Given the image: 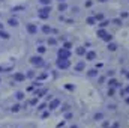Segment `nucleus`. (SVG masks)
<instances>
[{
  "mask_svg": "<svg viewBox=\"0 0 129 128\" xmlns=\"http://www.w3.org/2000/svg\"><path fill=\"white\" fill-rule=\"evenodd\" d=\"M50 12H51V5H45V6H42L41 9H38V18L47 20V18L50 17Z\"/></svg>",
  "mask_w": 129,
  "mask_h": 128,
  "instance_id": "1",
  "label": "nucleus"
},
{
  "mask_svg": "<svg viewBox=\"0 0 129 128\" xmlns=\"http://www.w3.org/2000/svg\"><path fill=\"white\" fill-rule=\"evenodd\" d=\"M56 66H57L59 69H68V68L71 66V60H69L68 57H59L57 62H56Z\"/></svg>",
  "mask_w": 129,
  "mask_h": 128,
  "instance_id": "2",
  "label": "nucleus"
},
{
  "mask_svg": "<svg viewBox=\"0 0 129 128\" xmlns=\"http://www.w3.org/2000/svg\"><path fill=\"white\" fill-rule=\"evenodd\" d=\"M30 63H32L33 66L42 68V66H45V60L42 59V56H32V57H30Z\"/></svg>",
  "mask_w": 129,
  "mask_h": 128,
  "instance_id": "3",
  "label": "nucleus"
},
{
  "mask_svg": "<svg viewBox=\"0 0 129 128\" xmlns=\"http://www.w3.org/2000/svg\"><path fill=\"white\" fill-rule=\"evenodd\" d=\"M57 56L59 57H71V50H68V48H64V47H62V48H59V51H57Z\"/></svg>",
  "mask_w": 129,
  "mask_h": 128,
  "instance_id": "4",
  "label": "nucleus"
},
{
  "mask_svg": "<svg viewBox=\"0 0 129 128\" xmlns=\"http://www.w3.org/2000/svg\"><path fill=\"white\" fill-rule=\"evenodd\" d=\"M60 104H62V102H60V99H59V98L51 99V101H50V107H48V109H50V112H51V110H56L57 107H60Z\"/></svg>",
  "mask_w": 129,
  "mask_h": 128,
  "instance_id": "5",
  "label": "nucleus"
},
{
  "mask_svg": "<svg viewBox=\"0 0 129 128\" xmlns=\"http://www.w3.org/2000/svg\"><path fill=\"white\" fill-rule=\"evenodd\" d=\"M26 74H23V72H15L14 74V81H17V83H20V81H26Z\"/></svg>",
  "mask_w": 129,
  "mask_h": 128,
  "instance_id": "6",
  "label": "nucleus"
},
{
  "mask_svg": "<svg viewBox=\"0 0 129 128\" xmlns=\"http://www.w3.org/2000/svg\"><path fill=\"white\" fill-rule=\"evenodd\" d=\"M26 29H27V32L30 33V35H36V33H38V26L33 24V23H29Z\"/></svg>",
  "mask_w": 129,
  "mask_h": 128,
  "instance_id": "7",
  "label": "nucleus"
},
{
  "mask_svg": "<svg viewBox=\"0 0 129 128\" xmlns=\"http://www.w3.org/2000/svg\"><path fill=\"white\" fill-rule=\"evenodd\" d=\"M96 59V51H93V50H89L87 53H86V60H95Z\"/></svg>",
  "mask_w": 129,
  "mask_h": 128,
  "instance_id": "8",
  "label": "nucleus"
},
{
  "mask_svg": "<svg viewBox=\"0 0 129 128\" xmlns=\"http://www.w3.org/2000/svg\"><path fill=\"white\" fill-rule=\"evenodd\" d=\"M98 75H99V71H98V68H92V69H89V71H87V77H90V78L98 77Z\"/></svg>",
  "mask_w": 129,
  "mask_h": 128,
  "instance_id": "9",
  "label": "nucleus"
},
{
  "mask_svg": "<svg viewBox=\"0 0 129 128\" xmlns=\"http://www.w3.org/2000/svg\"><path fill=\"white\" fill-rule=\"evenodd\" d=\"M75 53H77L78 56H86V53H87V50H86V45H83V47H78V48L75 50Z\"/></svg>",
  "mask_w": 129,
  "mask_h": 128,
  "instance_id": "10",
  "label": "nucleus"
},
{
  "mask_svg": "<svg viewBox=\"0 0 129 128\" xmlns=\"http://www.w3.org/2000/svg\"><path fill=\"white\" fill-rule=\"evenodd\" d=\"M42 32L45 33V35H50V33H54V29L51 27V26H42Z\"/></svg>",
  "mask_w": 129,
  "mask_h": 128,
  "instance_id": "11",
  "label": "nucleus"
},
{
  "mask_svg": "<svg viewBox=\"0 0 129 128\" xmlns=\"http://www.w3.org/2000/svg\"><path fill=\"white\" fill-rule=\"evenodd\" d=\"M26 9V6L24 5H17V6H12V12H21V11H24Z\"/></svg>",
  "mask_w": 129,
  "mask_h": 128,
  "instance_id": "12",
  "label": "nucleus"
},
{
  "mask_svg": "<svg viewBox=\"0 0 129 128\" xmlns=\"http://www.w3.org/2000/svg\"><path fill=\"white\" fill-rule=\"evenodd\" d=\"M84 68H86V63L84 62H78V63L74 66V71H84Z\"/></svg>",
  "mask_w": 129,
  "mask_h": 128,
  "instance_id": "13",
  "label": "nucleus"
},
{
  "mask_svg": "<svg viewBox=\"0 0 129 128\" xmlns=\"http://www.w3.org/2000/svg\"><path fill=\"white\" fill-rule=\"evenodd\" d=\"M47 92H48V91H47V89L44 88V89H38V91H35V95L38 96V98H41V96H44V95H45Z\"/></svg>",
  "mask_w": 129,
  "mask_h": 128,
  "instance_id": "14",
  "label": "nucleus"
},
{
  "mask_svg": "<svg viewBox=\"0 0 129 128\" xmlns=\"http://www.w3.org/2000/svg\"><path fill=\"white\" fill-rule=\"evenodd\" d=\"M107 48H108V51H116V50H117V44H116V42H113V41H110Z\"/></svg>",
  "mask_w": 129,
  "mask_h": 128,
  "instance_id": "15",
  "label": "nucleus"
},
{
  "mask_svg": "<svg viewBox=\"0 0 129 128\" xmlns=\"http://www.w3.org/2000/svg\"><path fill=\"white\" fill-rule=\"evenodd\" d=\"M108 86H113V88H114V86H122V83H119L116 78H110V80H108Z\"/></svg>",
  "mask_w": 129,
  "mask_h": 128,
  "instance_id": "16",
  "label": "nucleus"
},
{
  "mask_svg": "<svg viewBox=\"0 0 129 128\" xmlns=\"http://www.w3.org/2000/svg\"><path fill=\"white\" fill-rule=\"evenodd\" d=\"M8 24L12 26V27H17V26H18V20H17V18H9V20H8Z\"/></svg>",
  "mask_w": 129,
  "mask_h": 128,
  "instance_id": "17",
  "label": "nucleus"
},
{
  "mask_svg": "<svg viewBox=\"0 0 129 128\" xmlns=\"http://www.w3.org/2000/svg\"><path fill=\"white\" fill-rule=\"evenodd\" d=\"M0 38H2V39H9V38H11V35H9L8 32H5L3 29H0Z\"/></svg>",
  "mask_w": 129,
  "mask_h": 128,
  "instance_id": "18",
  "label": "nucleus"
},
{
  "mask_svg": "<svg viewBox=\"0 0 129 128\" xmlns=\"http://www.w3.org/2000/svg\"><path fill=\"white\" fill-rule=\"evenodd\" d=\"M66 9H68V5H66L64 2H60V3H59V11H60V12H64Z\"/></svg>",
  "mask_w": 129,
  "mask_h": 128,
  "instance_id": "19",
  "label": "nucleus"
},
{
  "mask_svg": "<svg viewBox=\"0 0 129 128\" xmlns=\"http://www.w3.org/2000/svg\"><path fill=\"white\" fill-rule=\"evenodd\" d=\"M93 119H95V121H102V119H104V113H101V112H98V113H95Z\"/></svg>",
  "mask_w": 129,
  "mask_h": 128,
  "instance_id": "20",
  "label": "nucleus"
},
{
  "mask_svg": "<svg viewBox=\"0 0 129 128\" xmlns=\"http://www.w3.org/2000/svg\"><path fill=\"white\" fill-rule=\"evenodd\" d=\"M86 23H87L89 26H93V24L96 23V18H95V17H89V18L86 20Z\"/></svg>",
  "mask_w": 129,
  "mask_h": 128,
  "instance_id": "21",
  "label": "nucleus"
},
{
  "mask_svg": "<svg viewBox=\"0 0 129 128\" xmlns=\"http://www.w3.org/2000/svg\"><path fill=\"white\" fill-rule=\"evenodd\" d=\"M48 77V72H42V74H39L38 77H36V80H39V81H42V80H45Z\"/></svg>",
  "mask_w": 129,
  "mask_h": 128,
  "instance_id": "22",
  "label": "nucleus"
},
{
  "mask_svg": "<svg viewBox=\"0 0 129 128\" xmlns=\"http://www.w3.org/2000/svg\"><path fill=\"white\" fill-rule=\"evenodd\" d=\"M20 109H21V105H20V104H14V105L11 107V112H12V113H17Z\"/></svg>",
  "mask_w": 129,
  "mask_h": 128,
  "instance_id": "23",
  "label": "nucleus"
},
{
  "mask_svg": "<svg viewBox=\"0 0 129 128\" xmlns=\"http://www.w3.org/2000/svg\"><path fill=\"white\" fill-rule=\"evenodd\" d=\"M15 98H17L18 101H23V99H24V92H21V91L17 92V94H15Z\"/></svg>",
  "mask_w": 129,
  "mask_h": 128,
  "instance_id": "24",
  "label": "nucleus"
},
{
  "mask_svg": "<svg viewBox=\"0 0 129 128\" xmlns=\"http://www.w3.org/2000/svg\"><path fill=\"white\" fill-rule=\"evenodd\" d=\"M48 45H51V47L57 45V39H54V38H48Z\"/></svg>",
  "mask_w": 129,
  "mask_h": 128,
  "instance_id": "25",
  "label": "nucleus"
},
{
  "mask_svg": "<svg viewBox=\"0 0 129 128\" xmlns=\"http://www.w3.org/2000/svg\"><path fill=\"white\" fill-rule=\"evenodd\" d=\"M36 50H38V53H39V54H44V53L47 51V48H45L44 45H39V47H36Z\"/></svg>",
  "mask_w": 129,
  "mask_h": 128,
  "instance_id": "26",
  "label": "nucleus"
},
{
  "mask_svg": "<svg viewBox=\"0 0 129 128\" xmlns=\"http://www.w3.org/2000/svg\"><path fill=\"white\" fill-rule=\"evenodd\" d=\"M12 71V66H0V72H9Z\"/></svg>",
  "mask_w": 129,
  "mask_h": 128,
  "instance_id": "27",
  "label": "nucleus"
},
{
  "mask_svg": "<svg viewBox=\"0 0 129 128\" xmlns=\"http://www.w3.org/2000/svg\"><path fill=\"white\" fill-rule=\"evenodd\" d=\"M47 109V102H41L39 105H38V112H42V110H45Z\"/></svg>",
  "mask_w": 129,
  "mask_h": 128,
  "instance_id": "28",
  "label": "nucleus"
},
{
  "mask_svg": "<svg viewBox=\"0 0 129 128\" xmlns=\"http://www.w3.org/2000/svg\"><path fill=\"white\" fill-rule=\"evenodd\" d=\"M108 96H114V88L113 86H108V92H107Z\"/></svg>",
  "mask_w": 129,
  "mask_h": 128,
  "instance_id": "29",
  "label": "nucleus"
},
{
  "mask_svg": "<svg viewBox=\"0 0 129 128\" xmlns=\"http://www.w3.org/2000/svg\"><path fill=\"white\" fill-rule=\"evenodd\" d=\"M108 24H110V21H108V20H102V21L99 23V27H107Z\"/></svg>",
  "mask_w": 129,
  "mask_h": 128,
  "instance_id": "30",
  "label": "nucleus"
},
{
  "mask_svg": "<svg viewBox=\"0 0 129 128\" xmlns=\"http://www.w3.org/2000/svg\"><path fill=\"white\" fill-rule=\"evenodd\" d=\"M69 109H71V105H69V104H63V105H62V109H60V110H62V113H66V112H68V110H69Z\"/></svg>",
  "mask_w": 129,
  "mask_h": 128,
  "instance_id": "31",
  "label": "nucleus"
},
{
  "mask_svg": "<svg viewBox=\"0 0 129 128\" xmlns=\"http://www.w3.org/2000/svg\"><path fill=\"white\" fill-rule=\"evenodd\" d=\"M63 47H64V48H68V50H71V48H72V44H71L69 41H64V42H63Z\"/></svg>",
  "mask_w": 129,
  "mask_h": 128,
  "instance_id": "32",
  "label": "nucleus"
},
{
  "mask_svg": "<svg viewBox=\"0 0 129 128\" xmlns=\"http://www.w3.org/2000/svg\"><path fill=\"white\" fill-rule=\"evenodd\" d=\"M29 104H30V105H36V104H38V96H35V98H32V99L29 101Z\"/></svg>",
  "mask_w": 129,
  "mask_h": 128,
  "instance_id": "33",
  "label": "nucleus"
},
{
  "mask_svg": "<svg viewBox=\"0 0 129 128\" xmlns=\"http://www.w3.org/2000/svg\"><path fill=\"white\" fill-rule=\"evenodd\" d=\"M72 116H74V113H71V112L64 113V121H68V119H72Z\"/></svg>",
  "mask_w": 129,
  "mask_h": 128,
  "instance_id": "34",
  "label": "nucleus"
},
{
  "mask_svg": "<svg viewBox=\"0 0 129 128\" xmlns=\"http://www.w3.org/2000/svg\"><path fill=\"white\" fill-rule=\"evenodd\" d=\"M95 18H96V21H102L104 20V14H96Z\"/></svg>",
  "mask_w": 129,
  "mask_h": 128,
  "instance_id": "35",
  "label": "nucleus"
},
{
  "mask_svg": "<svg viewBox=\"0 0 129 128\" xmlns=\"http://www.w3.org/2000/svg\"><path fill=\"white\" fill-rule=\"evenodd\" d=\"M26 77H27V78H33V77H35V71H29V72L26 74Z\"/></svg>",
  "mask_w": 129,
  "mask_h": 128,
  "instance_id": "36",
  "label": "nucleus"
},
{
  "mask_svg": "<svg viewBox=\"0 0 129 128\" xmlns=\"http://www.w3.org/2000/svg\"><path fill=\"white\" fill-rule=\"evenodd\" d=\"M64 89H68V91H74L75 86H74V84H64Z\"/></svg>",
  "mask_w": 129,
  "mask_h": 128,
  "instance_id": "37",
  "label": "nucleus"
},
{
  "mask_svg": "<svg viewBox=\"0 0 129 128\" xmlns=\"http://www.w3.org/2000/svg\"><path fill=\"white\" fill-rule=\"evenodd\" d=\"M113 23H114V24H117V26H120V24H122V20H120V18H114V20H113Z\"/></svg>",
  "mask_w": 129,
  "mask_h": 128,
  "instance_id": "38",
  "label": "nucleus"
},
{
  "mask_svg": "<svg viewBox=\"0 0 129 128\" xmlns=\"http://www.w3.org/2000/svg\"><path fill=\"white\" fill-rule=\"evenodd\" d=\"M50 2H51V0H39V3H41L42 6H45V5H50Z\"/></svg>",
  "mask_w": 129,
  "mask_h": 128,
  "instance_id": "39",
  "label": "nucleus"
},
{
  "mask_svg": "<svg viewBox=\"0 0 129 128\" xmlns=\"http://www.w3.org/2000/svg\"><path fill=\"white\" fill-rule=\"evenodd\" d=\"M50 116V112H44L42 113V119H45V118H48Z\"/></svg>",
  "mask_w": 129,
  "mask_h": 128,
  "instance_id": "40",
  "label": "nucleus"
},
{
  "mask_svg": "<svg viewBox=\"0 0 129 128\" xmlns=\"http://www.w3.org/2000/svg\"><path fill=\"white\" fill-rule=\"evenodd\" d=\"M128 15H129L128 12H120V18H126Z\"/></svg>",
  "mask_w": 129,
  "mask_h": 128,
  "instance_id": "41",
  "label": "nucleus"
},
{
  "mask_svg": "<svg viewBox=\"0 0 129 128\" xmlns=\"http://www.w3.org/2000/svg\"><path fill=\"white\" fill-rule=\"evenodd\" d=\"M92 5H93V2H92V0H87V2H86V6H87V8H90Z\"/></svg>",
  "mask_w": 129,
  "mask_h": 128,
  "instance_id": "42",
  "label": "nucleus"
},
{
  "mask_svg": "<svg viewBox=\"0 0 129 128\" xmlns=\"http://www.w3.org/2000/svg\"><path fill=\"white\" fill-rule=\"evenodd\" d=\"M63 127H64V121H62V122L57 124V128H63Z\"/></svg>",
  "mask_w": 129,
  "mask_h": 128,
  "instance_id": "43",
  "label": "nucleus"
},
{
  "mask_svg": "<svg viewBox=\"0 0 129 128\" xmlns=\"http://www.w3.org/2000/svg\"><path fill=\"white\" fill-rule=\"evenodd\" d=\"M107 75H108V77H113V75H114V71H113V69H111V71H108V74H107Z\"/></svg>",
  "mask_w": 129,
  "mask_h": 128,
  "instance_id": "44",
  "label": "nucleus"
},
{
  "mask_svg": "<svg viewBox=\"0 0 129 128\" xmlns=\"http://www.w3.org/2000/svg\"><path fill=\"white\" fill-rule=\"evenodd\" d=\"M125 102H126V104H129V96H125Z\"/></svg>",
  "mask_w": 129,
  "mask_h": 128,
  "instance_id": "45",
  "label": "nucleus"
},
{
  "mask_svg": "<svg viewBox=\"0 0 129 128\" xmlns=\"http://www.w3.org/2000/svg\"><path fill=\"white\" fill-rule=\"evenodd\" d=\"M125 92H126V94H129V84L126 86V88H125Z\"/></svg>",
  "mask_w": 129,
  "mask_h": 128,
  "instance_id": "46",
  "label": "nucleus"
},
{
  "mask_svg": "<svg viewBox=\"0 0 129 128\" xmlns=\"http://www.w3.org/2000/svg\"><path fill=\"white\" fill-rule=\"evenodd\" d=\"M98 2H101V3H105V2H108V0H98Z\"/></svg>",
  "mask_w": 129,
  "mask_h": 128,
  "instance_id": "47",
  "label": "nucleus"
},
{
  "mask_svg": "<svg viewBox=\"0 0 129 128\" xmlns=\"http://www.w3.org/2000/svg\"><path fill=\"white\" fill-rule=\"evenodd\" d=\"M0 29H3V23H0Z\"/></svg>",
  "mask_w": 129,
  "mask_h": 128,
  "instance_id": "48",
  "label": "nucleus"
},
{
  "mask_svg": "<svg viewBox=\"0 0 129 128\" xmlns=\"http://www.w3.org/2000/svg\"><path fill=\"white\" fill-rule=\"evenodd\" d=\"M71 128H78V127H77V125H72V127H71Z\"/></svg>",
  "mask_w": 129,
  "mask_h": 128,
  "instance_id": "49",
  "label": "nucleus"
},
{
  "mask_svg": "<svg viewBox=\"0 0 129 128\" xmlns=\"http://www.w3.org/2000/svg\"><path fill=\"white\" fill-rule=\"evenodd\" d=\"M59 2H66V0H59Z\"/></svg>",
  "mask_w": 129,
  "mask_h": 128,
  "instance_id": "50",
  "label": "nucleus"
}]
</instances>
